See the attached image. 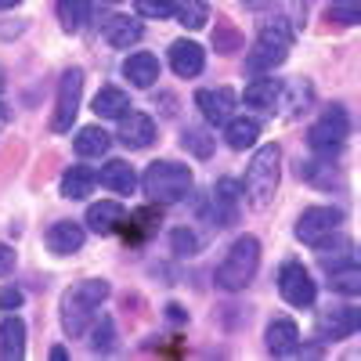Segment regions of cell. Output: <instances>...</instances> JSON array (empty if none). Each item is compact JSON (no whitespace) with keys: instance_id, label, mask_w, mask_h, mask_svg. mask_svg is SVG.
<instances>
[{"instance_id":"cell-26","label":"cell","mask_w":361,"mask_h":361,"mask_svg":"<svg viewBox=\"0 0 361 361\" xmlns=\"http://www.w3.org/2000/svg\"><path fill=\"white\" fill-rule=\"evenodd\" d=\"M127 109H130V98H127L119 87H102L98 94H94V112H98L102 119H119Z\"/></svg>"},{"instance_id":"cell-22","label":"cell","mask_w":361,"mask_h":361,"mask_svg":"<svg viewBox=\"0 0 361 361\" xmlns=\"http://www.w3.org/2000/svg\"><path fill=\"white\" fill-rule=\"evenodd\" d=\"M94 185H98V173L90 166H69L62 173V195L66 199H87L94 192Z\"/></svg>"},{"instance_id":"cell-37","label":"cell","mask_w":361,"mask_h":361,"mask_svg":"<svg viewBox=\"0 0 361 361\" xmlns=\"http://www.w3.org/2000/svg\"><path fill=\"white\" fill-rule=\"evenodd\" d=\"M214 44H217V51H235L238 47V33H231V29L221 25V33H214Z\"/></svg>"},{"instance_id":"cell-12","label":"cell","mask_w":361,"mask_h":361,"mask_svg":"<svg viewBox=\"0 0 361 361\" xmlns=\"http://www.w3.org/2000/svg\"><path fill=\"white\" fill-rule=\"evenodd\" d=\"M123 224H127V209L119 202H112V199H102V202H94L87 209V228L94 235H112Z\"/></svg>"},{"instance_id":"cell-40","label":"cell","mask_w":361,"mask_h":361,"mask_svg":"<svg viewBox=\"0 0 361 361\" xmlns=\"http://www.w3.org/2000/svg\"><path fill=\"white\" fill-rule=\"evenodd\" d=\"M246 8H264V4H271V0H243Z\"/></svg>"},{"instance_id":"cell-17","label":"cell","mask_w":361,"mask_h":361,"mask_svg":"<svg viewBox=\"0 0 361 361\" xmlns=\"http://www.w3.org/2000/svg\"><path fill=\"white\" fill-rule=\"evenodd\" d=\"M260 137V123L253 116H231L224 123V141L228 148H235V152H246V148H253Z\"/></svg>"},{"instance_id":"cell-30","label":"cell","mask_w":361,"mask_h":361,"mask_svg":"<svg viewBox=\"0 0 361 361\" xmlns=\"http://www.w3.org/2000/svg\"><path fill=\"white\" fill-rule=\"evenodd\" d=\"M333 289H336V293H347V296H357V293H361V271H357L354 264L336 267V271H333Z\"/></svg>"},{"instance_id":"cell-13","label":"cell","mask_w":361,"mask_h":361,"mask_svg":"<svg viewBox=\"0 0 361 361\" xmlns=\"http://www.w3.org/2000/svg\"><path fill=\"white\" fill-rule=\"evenodd\" d=\"M170 66H173L177 76L192 80V76H199L202 66H206V51H202L199 44H192V40H173V44H170Z\"/></svg>"},{"instance_id":"cell-18","label":"cell","mask_w":361,"mask_h":361,"mask_svg":"<svg viewBox=\"0 0 361 361\" xmlns=\"http://www.w3.org/2000/svg\"><path fill=\"white\" fill-rule=\"evenodd\" d=\"M98 180H102V188H109V192H116V195H134V188H137L134 166H130V163H123V159L105 163V166H102V173H98Z\"/></svg>"},{"instance_id":"cell-28","label":"cell","mask_w":361,"mask_h":361,"mask_svg":"<svg viewBox=\"0 0 361 361\" xmlns=\"http://www.w3.org/2000/svg\"><path fill=\"white\" fill-rule=\"evenodd\" d=\"M325 18L336 22V25H357L361 22V0H333Z\"/></svg>"},{"instance_id":"cell-29","label":"cell","mask_w":361,"mask_h":361,"mask_svg":"<svg viewBox=\"0 0 361 361\" xmlns=\"http://www.w3.org/2000/svg\"><path fill=\"white\" fill-rule=\"evenodd\" d=\"M173 11H177V18H180V25H185V29H202V25L209 22L206 0H185V4L173 8Z\"/></svg>"},{"instance_id":"cell-11","label":"cell","mask_w":361,"mask_h":361,"mask_svg":"<svg viewBox=\"0 0 361 361\" xmlns=\"http://www.w3.org/2000/svg\"><path fill=\"white\" fill-rule=\"evenodd\" d=\"M119 141H123L127 148H148V145L156 141L152 116H145V112H123V116H119Z\"/></svg>"},{"instance_id":"cell-25","label":"cell","mask_w":361,"mask_h":361,"mask_svg":"<svg viewBox=\"0 0 361 361\" xmlns=\"http://www.w3.org/2000/svg\"><path fill=\"white\" fill-rule=\"evenodd\" d=\"M214 206H217V224H231L238 214V185L235 180H217L214 188Z\"/></svg>"},{"instance_id":"cell-15","label":"cell","mask_w":361,"mask_h":361,"mask_svg":"<svg viewBox=\"0 0 361 361\" xmlns=\"http://www.w3.org/2000/svg\"><path fill=\"white\" fill-rule=\"evenodd\" d=\"M300 347V329L293 318H275L267 325V350L275 354V357H286Z\"/></svg>"},{"instance_id":"cell-24","label":"cell","mask_w":361,"mask_h":361,"mask_svg":"<svg viewBox=\"0 0 361 361\" xmlns=\"http://www.w3.org/2000/svg\"><path fill=\"white\" fill-rule=\"evenodd\" d=\"M109 145H112V137L102 130V127H83L76 137H73V148H76V156H83V159H94V156H105L109 152Z\"/></svg>"},{"instance_id":"cell-3","label":"cell","mask_w":361,"mask_h":361,"mask_svg":"<svg viewBox=\"0 0 361 361\" xmlns=\"http://www.w3.org/2000/svg\"><path fill=\"white\" fill-rule=\"evenodd\" d=\"M257 267H260V243L253 235H243V238H235L231 250L224 253V260H221L214 279H217L221 289L238 293V289H246L257 279Z\"/></svg>"},{"instance_id":"cell-39","label":"cell","mask_w":361,"mask_h":361,"mask_svg":"<svg viewBox=\"0 0 361 361\" xmlns=\"http://www.w3.org/2000/svg\"><path fill=\"white\" fill-rule=\"evenodd\" d=\"M51 357H54V361H66L69 354H66V347H54V350H51Z\"/></svg>"},{"instance_id":"cell-20","label":"cell","mask_w":361,"mask_h":361,"mask_svg":"<svg viewBox=\"0 0 361 361\" xmlns=\"http://www.w3.org/2000/svg\"><path fill=\"white\" fill-rule=\"evenodd\" d=\"M123 76L134 83V87H152L156 80H159V58L156 54H148V51H137V54H130L127 62H123Z\"/></svg>"},{"instance_id":"cell-16","label":"cell","mask_w":361,"mask_h":361,"mask_svg":"<svg viewBox=\"0 0 361 361\" xmlns=\"http://www.w3.org/2000/svg\"><path fill=\"white\" fill-rule=\"evenodd\" d=\"M0 357L4 361L25 357V322L18 314H8L0 322Z\"/></svg>"},{"instance_id":"cell-31","label":"cell","mask_w":361,"mask_h":361,"mask_svg":"<svg viewBox=\"0 0 361 361\" xmlns=\"http://www.w3.org/2000/svg\"><path fill=\"white\" fill-rule=\"evenodd\" d=\"M257 40H267V44H282V47H289V44H293V29L286 25V18L264 22V25H260V33H257Z\"/></svg>"},{"instance_id":"cell-35","label":"cell","mask_w":361,"mask_h":361,"mask_svg":"<svg viewBox=\"0 0 361 361\" xmlns=\"http://www.w3.org/2000/svg\"><path fill=\"white\" fill-rule=\"evenodd\" d=\"M170 243H173V253H180V257H192V253L199 250V238H195L188 228H177Z\"/></svg>"},{"instance_id":"cell-34","label":"cell","mask_w":361,"mask_h":361,"mask_svg":"<svg viewBox=\"0 0 361 361\" xmlns=\"http://www.w3.org/2000/svg\"><path fill=\"white\" fill-rule=\"evenodd\" d=\"M185 148H192L195 156H209L214 152V137L206 130H185Z\"/></svg>"},{"instance_id":"cell-32","label":"cell","mask_w":361,"mask_h":361,"mask_svg":"<svg viewBox=\"0 0 361 361\" xmlns=\"http://www.w3.org/2000/svg\"><path fill=\"white\" fill-rule=\"evenodd\" d=\"M134 8L141 18H170L173 15V0H134Z\"/></svg>"},{"instance_id":"cell-5","label":"cell","mask_w":361,"mask_h":361,"mask_svg":"<svg viewBox=\"0 0 361 361\" xmlns=\"http://www.w3.org/2000/svg\"><path fill=\"white\" fill-rule=\"evenodd\" d=\"M347 134H350V119H347V112L340 105H333V109H325L311 123L307 145L314 148V152H322V156H333L336 148L347 141Z\"/></svg>"},{"instance_id":"cell-27","label":"cell","mask_w":361,"mask_h":361,"mask_svg":"<svg viewBox=\"0 0 361 361\" xmlns=\"http://www.w3.org/2000/svg\"><path fill=\"white\" fill-rule=\"evenodd\" d=\"M90 18V0H58V22L66 33H80Z\"/></svg>"},{"instance_id":"cell-9","label":"cell","mask_w":361,"mask_h":361,"mask_svg":"<svg viewBox=\"0 0 361 361\" xmlns=\"http://www.w3.org/2000/svg\"><path fill=\"white\" fill-rule=\"evenodd\" d=\"M357 325H361V314L354 307H329L318 314L314 333H318V340H347L357 333Z\"/></svg>"},{"instance_id":"cell-14","label":"cell","mask_w":361,"mask_h":361,"mask_svg":"<svg viewBox=\"0 0 361 361\" xmlns=\"http://www.w3.org/2000/svg\"><path fill=\"white\" fill-rule=\"evenodd\" d=\"M289 58V47H282V44H267V40H257L253 44V51L246 54V69L250 73H257V76H264V73H275L282 62Z\"/></svg>"},{"instance_id":"cell-41","label":"cell","mask_w":361,"mask_h":361,"mask_svg":"<svg viewBox=\"0 0 361 361\" xmlns=\"http://www.w3.org/2000/svg\"><path fill=\"white\" fill-rule=\"evenodd\" d=\"M15 4H22V0H0V11H8V8H15Z\"/></svg>"},{"instance_id":"cell-33","label":"cell","mask_w":361,"mask_h":361,"mask_svg":"<svg viewBox=\"0 0 361 361\" xmlns=\"http://www.w3.org/2000/svg\"><path fill=\"white\" fill-rule=\"evenodd\" d=\"M112 336H116L112 318H102V322L94 325V343H90V347H94L98 354H109V350H112Z\"/></svg>"},{"instance_id":"cell-21","label":"cell","mask_w":361,"mask_h":361,"mask_svg":"<svg viewBox=\"0 0 361 361\" xmlns=\"http://www.w3.org/2000/svg\"><path fill=\"white\" fill-rule=\"evenodd\" d=\"M102 37L112 47H130V44L141 40V22H134L127 15H112V18L102 22Z\"/></svg>"},{"instance_id":"cell-8","label":"cell","mask_w":361,"mask_h":361,"mask_svg":"<svg viewBox=\"0 0 361 361\" xmlns=\"http://www.w3.org/2000/svg\"><path fill=\"white\" fill-rule=\"evenodd\" d=\"M340 224H343V209H336V206H311V209H304V214H300V221H296V238H300V243H311V246H314L318 238L340 231Z\"/></svg>"},{"instance_id":"cell-6","label":"cell","mask_w":361,"mask_h":361,"mask_svg":"<svg viewBox=\"0 0 361 361\" xmlns=\"http://www.w3.org/2000/svg\"><path fill=\"white\" fill-rule=\"evenodd\" d=\"M80 98H83V73L80 69H66L58 80V98H54V116H51V130L66 134L73 130V119L80 112Z\"/></svg>"},{"instance_id":"cell-1","label":"cell","mask_w":361,"mask_h":361,"mask_svg":"<svg viewBox=\"0 0 361 361\" xmlns=\"http://www.w3.org/2000/svg\"><path fill=\"white\" fill-rule=\"evenodd\" d=\"M109 300V282L105 279H83L62 296V329L69 336H83L87 322L94 318V311Z\"/></svg>"},{"instance_id":"cell-2","label":"cell","mask_w":361,"mask_h":361,"mask_svg":"<svg viewBox=\"0 0 361 361\" xmlns=\"http://www.w3.org/2000/svg\"><path fill=\"white\" fill-rule=\"evenodd\" d=\"M279 166H282V148L279 145H260L250 170H246V199L253 209H267L279 192Z\"/></svg>"},{"instance_id":"cell-36","label":"cell","mask_w":361,"mask_h":361,"mask_svg":"<svg viewBox=\"0 0 361 361\" xmlns=\"http://www.w3.org/2000/svg\"><path fill=\"white\" fill-rule=\"evenodd\" d=\"M22 289H15V286H4V289H0V307H4V311H15V307H22Z\"/></svg>"},{"instance_id":"cell-4","label":"cell","mask_w":361,"mask_h":361,"mask_svg":"<svg viewBox=\"0 0 361 361\" xmlns=\"http://www.w3.org/2000/svg\"><path fill=\"white\" fill-rule=\"evenodd\" d=\"M141 188H145L148 199L159 202V206L180 202V199L192 192V170L180 166V163H173V159H159V163H152V166L145 170Z\"/></svg>"},{"instance_id":"cell-19","label":"cell","mask_w":361,"mask_h":361,"mask_svg":"<svg viewBox=\"0 0 361 361\" xmlns=\"http://www.w3.org/2000/svg\"><path fill=\"white\" fill-rule=\"evenodd\" d=\"M83 238H87L83 228L73 224V221H58V224L47 228V246H51V253H58V257L76 253V250L83 246Z\"/></svg>"},{"instance_id":"cell-38","label":"cell","mask_w":361,"mask_h":361,"mask_svg":"<svg viewBox=\"0 0 361 361\" xmlns=\"http://www.w3.org/2000/svg\"><path fill=\"white\" fill-rule=\"evenodd\" d=\"M11 260H15V253H11L8 246H0V275H4V271L11 267Z\"/></svg>"},{"instance_id":"cell-10","label":"cell","mask_w":361,"mask_h":361,"mask_svg":"<svg viewBox=\"0 0 361 361\" xmlns=\"http://www.w3.org/2000/svg\"><path fill=\"white\" fill-rule=\"evenodd\" d=\"M235 102H238V94H235L231 87L199 90V94H195V105H199V112L206 116V123H214V127L228 123V119H231V112H235Z\"/></svg>"},{"instance_id":"cell-7","label":"cell","mask_w":361,"mask_h":361,"mask_svg":"<svg viewBox=\"0 0 361 361\" xmlns=\"http://www.w3.org/2000/svg\"><path fill=\"white\" fill-rule=\"evenodd\" d=\"M279 293H282L286 304H293V307H311L314 296H318V286H314L311 271H307L304 264L289 260V264H282V271H279Z\"/></svg>"},{"instance_id":"cell-23","label":"cell","mask_w":361,"mask_h":361,"mask_svg":"<svg viewBox=\"0 0 361 361\" xmlns=\"http://www.w3.org/2000/svg\"><path fill=\"white\" fill-rule=\"evenodd\" d=\"M243 98L253 109H271V112H275V105L282 98V83L279 80H253V83H246V94Z\"/></svg>"}]
</instances>
